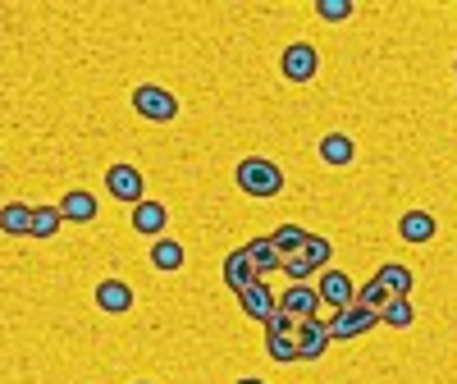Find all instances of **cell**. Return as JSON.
<instances>
[{
  "instance_id": "cell-1",
  "label": "cell",
  "mask_w": 457,
  "mask_h": 384,
  "mask_svg": "<svg viewBox=\"0 0 457 384\" xmlns=\"http://www.w3.org/2000/svg\"><path fill=\"white\" fill-rule=\"evenodd\" d=\"M238 188L247 192V197H279L284 192V170L275 161H265V156H247L238 165Z\"/></svg>"
},
{
  "instance_id": "cell-2",
  "label": "cell",
  "mask_w": 457,
  "mask_h": 384,
  "mask_svg": "<svg viewBox=\"0 0 457 384\" xmlns=\"http://www.w3.org/2000/svg\"><path fill=\"white\" fill-rule=\"evenodd\" d=\"M133 110L142 114V120H151V124H165V120L179 114V101L165 88H156V83H142V88H133Z\"/></svg>"
},
{
  "instance_id": "cell-3",
  "label": "cell",
  "mask_w": 457,
  "mask_h": 384,
  "mask_svg": "<svg viewBox=\"0 0 457 384\" xmlns=\"http://www.w3.org/2000/svg\"><path fill=\"white\" fill-rule=\"evenodd\" d=\"M370 325H379V312H370V306H361V302L338 306V312L329 316V334L334 338H361Z\"/></svg>"
},
{
  "instance_id": "cell-4",
  "label": "cell",
  "mask_w": 457,
  "mask_h": 384,
  "mask_svg": "<svg viewBox=\"0 0 457 384\" xmlns=\"http://www.w3.org/2000/svg\"><path fill=\"white\" fill-rule=\"evenodd\" d=\"M279 69H284V79H288V83H312V79H316V69H320V55H316L312 42H293V46H284Z\"/></svg>"
},
{
  "instance_id": "cell-5",
  "label": "cell",
  "mask_w": 457,
  "mask_h": 384,
  "mask_svg": "<svg viewBox=\"0 0 457 384\" xmlns=\"http://www.w3.org/2000/svg\"><path fill=\"white\" fill-rule=\"evenodd\" d=\"M105 188H110V197H120V202H129V206L146 202V197H142V192H146L142 170H133V165H110V170H105Z\"/></svg>"
},
{
  "instance_id": "cell-6",
  "label": "cell",
  "mask_w": 457,
  "mask_h": 384,
  "mask_svg": "<svg viewBox=\"0 0 457 384\" xmlns=\"http://www.w3.org/2000/svg\"><path fill=\"white\" fill-rule=\"evenodd\" d=\"M238 306H243V316L247 321H270L275 312H279V297L265 288V280H256V284H247V288H238Z\"/></svg>"
},
{
  "instance_id": "cell-7",
  "label": "cell",
  "mask_w": 457,
  "mask_h": 384,
  "mask_svg": "<svg viewBox=\"0 0 457 384\" xmlns=\"http://www.w3.org/2000/svg\"><path fill=\"white\" fill-rule=\"evenodd\" d=\"M329 321H320V316H312V321H302L297 325V348H302V362H320L325 353H329Z\"/></svg>"
},
{
  "instance_id": "cell-8",
  "label": "cell",
  "mask_w": 457,
  "mask_h": 384,
  "mask_svg": "<svg viewBox=\"0 0 457 384\" xmlns=\"http://www.w3.org/2000/svg\"><path fill=\"white\" fill-rule=\"evenodd\" d=\"M279 306L288 316H297V321H312V316H320V288H312V284H293V288H284V297H279Z\"/></svg>"
},
{
  "instance_id": "cell-9",
  "label": "cell",
  "mask_w": 457,
  "mask_h": 384,
  "mask_svg": "<svg viewBox=\"0 0 457 384\" xmlns=\"http://www.w3.org/2000/svg\"><path fill=\"white\" fill-rule=\"evenodd\" d=\"M320 302L325 306H353L357 302V284H353V275H343V271H320Z\"/></svg>"
},
{
  "instance_id": "cell-10",
  "label": "cell",
  "mask_w": 457,
  "mask_h": 384,
  "mask_svg": "<svg viewBox=\"0 0 457 384\" xmlns=\"http://www.w3.org/2000/svg\"><path fill=\"white\" fill-rule=\"evenodd\" d=\"M96 306L105 316H124V312H133V288L124 280H101L96 284Z\"/></svg>"
},
{
  "instance_id": "cell-11",
  "label": "cell",
  "mask_w": 457,
  "mask_h": 384,
  "mask_svg": "<svg viewBox=\"0 0 457 384\" xmlns=\"http://www.w3.org/2000/svg\"><path fill=\"white\" fill-rule=\"evenodd\" d=\"M256 280H261V271H256V261L247 256V247H238V252L224 256V284L234 288V293L247 288V284H256Z\"/></svg>"
},
{
  "instance_id": "cell-12",
  "label": "cell",
  "mask_w": 457,
  "mask_h": 384,
  "mask_svg": "<svg viewBox=\"0 0 457 384\" xmlns=\"http://www.w3.org/2000/svg\"><path fill=\"white\" fill-rule=\"evenodd\" d=\"M320 161L334 165V170L353 165V161H357V142H353L348 133H325V138H320Z\"/></svg>"
},
{
  "instance_id": "cell-13",
  "label": "cell",
  "mask_w": 457,
  "mask_h": 384,
  "mask_svg": "<svg viewBox=\"0 0 457 384\" xmlns=\"http://www.w3.org/2000/svg\"><path fill=\"white\" fill-rule=\"evenodd\" d=\"M435 215L430 211H407L403 220H398V234H403V243H416V247H421V243H430L435 238Z\"/></svg>"
},
{
  "instance_id": "cell-14",
  "label": "cell",
  "mask_w": 457,
  "mask_h": 384,
  "mask_svg": "<svg viewBox=\"0 0 457 384\" xmlns=\"http://www.w3.org/2000/svg\"><path fill=\"white\" fill-rule=\"evenodd\" d=\"M165 220H170V211L161 202H137L133 206V229H137V234H146V238H161Z\"/></svg>"
},
{
  "instance_id": "cell-15",
  "label": "cell",
  "mask_w": 457,
  "mask_h": 384,
  "mask_svg": "<svg viewBox=\"0 0 457 384\" xmlns=\"http://www.w3.org/2000/svg\"><path fill=\"white\" fill-rule=\"evenodd\" d=\"M60 215L73 220V224H87V220H96V197H92V192H83V188H73V192H64Z\"/></svg>"
},
{
  "instance_id": "cell-16",
  "label": "cell",
  "mask_w": 457,
  "mask_h": 384,
  "mask_svg": "<svg viewBox=\"0 0 457 384\" xmlns=\"http://www.w3.org/2000/svg\"><path fill=\"white\" fill-rule=\"evenodd\" d=\"M247 256L256 261V271H261V275L284 271V252L275 247V238H252V243H247Z\"/></svg>"
},
{
  "instance_id": "cell-17",
  "label": "cell",
  "mask_w": 457,
  "mask_h": 384,
  "mask_svg": "<svg viewBox=\"0 0 457 384\" xmlns=\"http://www.w3.org/2000/svg\"><path fill=\"white\" fill-rule=\"evenodd\" d=\"M32 220H37V206H28V202H5V211H0V224H5V234H23V238H32Z\"/></svg>"
},
{
  "instance_id": "cell-18",
  "label": "cell",
  "mask_w": 457,
  "mask_h": 384,
  "mask_svg": "<svg viewBox=\"0 0 457 384\" xmlns=\"http://www.w3.org/2000/svg\"><path fill=\"white\" fill-rule=\"evenodd\" d=\"M375 280L385 284V288H389L394 297H407V293H411V271H407V265H398V261L379 265V271H375Z\"/></svg>"
},
{
  "instance_id": "cell-19",
  "label": "cell",
  "mask_w": 457,
  "mask_h": 384,
  "mask_svg": "<svg viewBox=\"0 0 457 384\" xmlns=\"http://www.w3.org/2000/svg\"><path fill=\"white\" fill-rule=\"evenodd\" d=\"M265 353H270L279 366H288V362H302L297 334H265Z\"/></svg>"
},
{
  "instance_id": "cell-20",
  "label": "cell",
  "mask_w": 457,
  "mask_h": 384,
  "mask_svg": "<svg viewBox=\"0 0 457 384\" xmlns=\"http://www.w3.org/2000/svg\"><path fill=\"white\" fill-rule=\"evenodd\" d=\"M270 238H275V247H279L284 256H297L302 247H307V238H312V234H307V229H302V224H279Z\"/></svg>"
},
{
  "instance_id": "cell-21",
  "label": "cell",
  "mask_w": 457,
  "mask_h": 384,
  "mask_svg": "<svg viewBox=\"0 0 457 384\" xmlns=\"http://www.w3.org/2000/svg\"><path fill=\"white\" fill-rule=\"evenodd\" d=\"M151 265H156V271H179V265H183V247L174 238H156V243H151Z\"/></svg>"
},
{
  "instance_id": "cell-22",
  "label": "cell",
  "mask_w": 457,
  "mask_h": 384,
  "mask_svg": "<svg viewBox=\"0 0 457 384\" xmlns=\"http://www.w3.org/2000/svg\"><path fill=\"white\" fill-rule=\"evenodd\" d=\"M411 321H416V312H411L407 297H389V306L379 312V325H389V330H407Z\"/></svg>"
},
{
  "instance_id": "cell-23",
  "label": "cell",
  "mask_w": 457,
  "mask_h": 384,
  "mask_svg": "<svg viewBox=\"0 0 457 384\" xmlns=\"http://www.w3.org/2000/svg\"><path fill=\"white\" fill-rule=\"evenodd\" d=\"M389 297H394V293H389L385 284H379V280H366V284L357 288V302H361V306H370V312H385Z\"/></svg>"
},
{
  "instance_id": "cell-24",
  "label": "cell",
  "mask_w": 457,
  "mask_h": 384,
  "mask_svg": "<svg viewBox=\"0 0 457 384\" xmlns=\"http://www.w3.org/2000/svg\"><path fill=\"white\" fill-rule=\"evenodd\" d=\"M60 206H37V220H32V238H55V229H60Z\"/></svg>"
},
{
  "instance_id": "cell-25",
  "label": "cell",
  "mask_w": 457,
  "mask_h": 384,
  "mask_svg": "<svg viewBox=\"0 0 457 384\" xmlns=\"http://www.w3.org/2000/svg\"><path fill=\"white\" fill-rule=\"evenodd\" d=\"M302 252H307V261L316 265V271H329V256H334V243H329V238L312 234V238H307V247H302Z\"/></svg>"
},
{
  "instance_id": "cell-26",
  "label": "cell",
  "mask_w": 457,
  "mask_h": 384,
  "mask_svg": "<svg viewBox=\"0 0 457 384\" xmlns=\"http://www.w3.org/2000/svg\"><path fill=\"white\" fill-rule=\"evenodd\" d=\"M284 275H288V280H297V284H307V280H312V275H320V271L307 261V252H297V256H284Z\"/></svg>"
},
{
  "instance_id": "cell-27",
  "label": "cell",
  "mask_w": 457,
  "mask_h": 384,
  "mask_svg": "<svg viewBox=\"0 0 457 384\" xmlns=\"http://www.w3.org/2000/svg\"><path fill=\"white\" fill-rule=\"evenodd\" d=\"M316 14L325 23H343V19H353V0H316Z\"/></svg>"
},
{
  "instance_id": "cell-28",
  "label": "cell",
  "mask_w": 457,
  "mask_h": 384,
  "mask_svg": "<svg viewBox=\"0 0 457 384\" xmlns=\"http://www.w3.org/2000/svg\"><path fill=\"white\" fill-rule=\"evenodd\" d=\"M297 325H302V321H297V316H288L284 306H279V312H275L270 321H265V334H297Z\"/></svg>"
},
{
  "instance_id": "cell-29",
  "label": "cell",
  "mask_w": 457,
  "mask_h": 384,
  "mask_svg": "<svg viewBox=\"0 0 457 384\" xmlns=\"http://www.w3.org/2000/svg\"><path fill=\"white\" fill-rule=\"evenodd\" d=\"M238 384H265V380H238Z\"/></svg>"
}]
</instances>
